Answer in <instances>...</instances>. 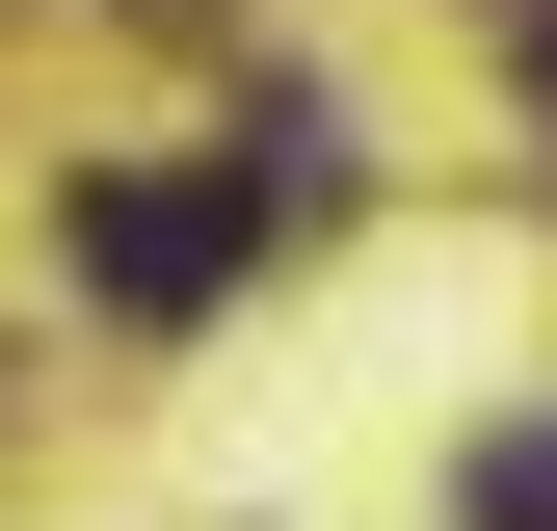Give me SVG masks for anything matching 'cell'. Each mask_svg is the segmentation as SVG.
<instances>
[{
	"label": "cell",
	"instance_id": "cell-3",
	"mask_svg": "<svg viewBox=\"0 0 557 531\" xmlns=\"http://www.w3.org/2000/svg\"><path fill=\"white\" fill-rule=\"evenodd\" d=\"M478 531H557V425H478V479H451Z\"/></svg>",
	"mask_w": 557,
	"mask_h": 531
},
{
	"label": "cell",
	"instance_id": "cell-4",
	"mask_svg": "<svg viewBox=\"0 0 557 531\" xmlns=\"http://www.w3.org/2000/svg\"><path fill=\"white\" fill-rule=\"evenodd\" d=\"M478 27H505V53H531V81H557V0H478Z\"/></svg>",
	"mask_w": 557,
	"mask_h": 531
},
{
	"label": "cell",
	"instance_id": "cell-2",
	"mask_svg": "<svg viewBox=\"0 0 557 531\" xmlns=\"http://www.w3.org/2000/svg\"><path fill=\"white\" fill-rule=\"evenodd\" d=\"M213 186H239V213H265V239H319V213H345V107H319V81H265Z\"/></svg>",
	"mask_w": 557,
	"mask_h": 531
},
{
	"label": "cell",
	"instance_id": "cell-1",
	"mask_svg": "<svg viewBox=\"0 0 557 531\" xmlns=\"http://www.w3.org/2000/svg\"><path fill=\"white\" fill-rule=\"evenodd\" d=\"M53 266H81V293H107V319H213V293H239V266H265V213H239V186H213V160H107V186H81V213H53Z\"/></svg>",
	"mask_w": 557,
	"mask_h": 531
},
{
	"label": "cell",
	"instance_id": "cell-5",
	"mask_svg": "<svg viewBox=\"0 0 557 531\" xmlns=\"http://www.w3.org/2000/svg\"><path fill=\"white\" fill-rule=\"evenodd\" d=\"M133 27H213V0H133Z\"/></svg>",
	"mask_w": 557,
	"mask_h": 531
}]
</instances>
